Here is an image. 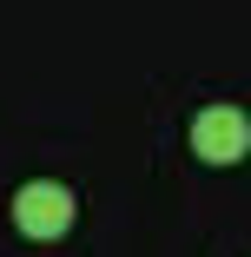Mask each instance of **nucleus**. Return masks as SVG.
<instances>
[{"instance_id": "f257e3e1", "label": "nucleus", "mask_w": 251, "mask_h": 257, "mask_svg": "<svg viewBox=\"0 0 251 257\" xmlns=\"http://www.w3.org/2000/svg\"><path fill=\"white\" fill-rule=\"evenodd\" d=\"M73 191L60 185V178H27L20 191H14V231L20 237H33V244H53V237H66L73 231Z\"/></svg>"}, {"instance_id": "f03ea898", "label": "nucleus", "mask_w": 251, "mask_h": 257, "mask_svg": "<svg viewBox=\"0 0 251 257\" xmlns=\"http://www.w3.org/2000/svg\"><path fill=\"white\" fill-rule=\"evenodd\" d=\"M192 152L205 165H238L244 152H251V119L238 106H205L192 119Z\"/></svg>"}]
</instances>
